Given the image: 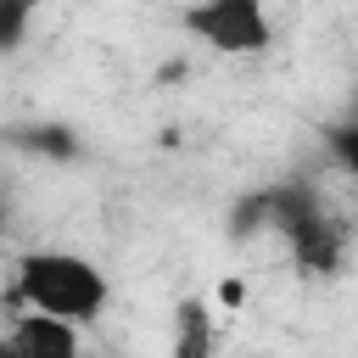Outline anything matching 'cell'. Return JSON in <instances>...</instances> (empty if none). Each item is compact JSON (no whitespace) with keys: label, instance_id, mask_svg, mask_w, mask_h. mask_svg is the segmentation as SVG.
<instances>
[{"label":"cell","instance_id":"cell-3","mask_svg":"<svg viewBox=\"0 0 358 358\" xmlns=\"http://www.w3.org/2000/svg\"><path fill=\"white\" fill-rule=\"evenodd\" d=\"M6 341L17 347V358H78V330L45 313H22Z\"/></svg>","mask_w":358,"mask_h":358},{"label":"cell","instance_id":"cell-5","mask_svg":"<svg viewBox=\"0 0 358 358\" xmlns=\"http://www.w3.org/2000/svg\"><path fill=\"white\" fill-rule=\"evenodd\" d=\"M330 151H336V162L347 168V179L358 185V123H347V129H336V134H330Z\"/></svg>","mask_w":358,"mask_h":358},{"label":"cell","instance_id":"cell-6","mask_svg":"<svg viewBox=\"0 0 358 358\" xmlns=\"http://www.w3.org/2000/svg\"><path fill=\"white\" fill-rule=\"evenodd\" d=\"M0 358H17V347H11V341H0Z\"/></svg>","mask_w":358,"mask_h":358},{"label":"cell","instance_id":"cell-2","mask_svg":"<svg viewBox=\"0 0 358 358\" xmlns=\"http://www.w3.org/2000/svg\"><path fill=\"white\" fill-rule=\"evenodd\" d=\"M179 28L196 34L201 45H213V50H224V56H257L274 39L257 0H201V6L179 11Z\"/></svg>","mask_w":358,"mask_h":358},{"label":"cell","instance_id":"cell-1","mask_svg":"<svg viewBox=\"0 0 358 358\" xmlns=\"http://www.w3.org/2000/svg\"><path fill=\"white\" fill-rule=\"evenodd\" d=\"M106 296H112L106 274L78 252H28L17 263V302L28 313H45V319H62L78 330V324L101 319Z\"/></svg>","mask_w":358,"mask_h":358},{"label":"cell","instance_id":"cell-4","mask_svg":"<svg viewBox=\"0 0 358 358\" xmlns=\"http://www.w3.org/2000/svg\"><path fill=\"white\" fill-rule=\"evenodd\" d=\"M28 22H34V11H28L22 0H0V50H11V45L28 34Z\"/></svg>","mask_w":358,"mask_h":358}]
</instances>
